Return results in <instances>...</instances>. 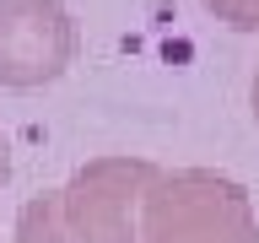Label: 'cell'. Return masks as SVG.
<instances>
[{
	"label": "cell",
	"mask_w": 259,
	"mask_h": 243,
	"mask_svg": "<svg viewBox=\"0 0 259 243\" xmlns=\"http://www.w3.org/2000/svg\"><path fill=\"white\" fill-rule=\"evenodd\" d=\"M11 178V146H6V135H0V184Z\"/></svg>",
	"instance_id": "5b68a950"
},
{
	"label": "cell",
	"mask_w": 259,
	"mask_h": 243,
	"mask_svg": "<svg viewBox=\"0 0 259 243\" xmlns=\"http://www.w3.org/2000/svg\"><path fill=\"white\" fill-rule=\"evenodd\" d=\"M216 22H227V27L238 32H259V0H200Z\"/></svg>",
	"instance_id": "277c9868"
},
{
	"label": "cell",
	"mask_w": 259,
	"mask_h": 243,
	"mask_svg": "<svg viewBox=\"0 0 259 243\" xmlns=\"http://www.w3.org/2000/svg\"><path fill=\"white\" fill-rule=\"evenodd\" d=\"M141 243H259V216L238 178L178 168L146 189Z\"/></svg>",
	"instance_id": "7a4b0ae2"
},
{
	"label": "cell",
	"mask_w": 259,
	"mask_h": 243,
	"mask_svg": "<svg viewBox=\"0 0 259 243\" xmlns=\"http://www.w3.org/2000/svg\"><path fill=\"white\" fill-rule=\"evenodd\" d=\"M76 60V22L60 0H0V87L32 92Z\"/></svg>",
	"instance_id": "3957f363"
},
{
	"label": "cell",
	"mask_w": 259,
	"mask_h": 243,
	"mask_svg": "<svg viewBox=\"0 0 259 243\" xmlns=\"http://www.w3.org/2000/svg\"><path fill=\"white\" fill-rule=\"evenodd\" d=\"M157 184V168L141 157H97L38 194L16 216V243H141L135 211Z\"/></svg>",
	"instance_id": "6da1fadb"
},
{
	"label": "cell",
	"mask_w": 259,
	"mask_h": 243,
	"mask_svg": "<svg viewBox=\"0 0 259 243\" xmlns=\"http://www.w3.org/2000/svg\"><path fill=\"white\" fill-rule=\"evenodd\" d=\"M254 113H259V76H254Z\"/></svg>",
	"instance_id": "8992f818"
}]
</instances>
